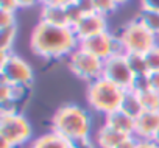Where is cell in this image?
Segmentation results:
<instances>
[{"label": "cell", "instance_id": "29", "mask_svg": "<svg viewBox=\"0 0 159 148\" xmlns=\"http://www.w3.org/2000/svg\"><path fill=\"white\" fill-rule=\"evenodd\" d=\"M137 142H139V139H136L134 136H128L119 143L117 148H137Z\"/></svg>", "mask_w": 159, "mask_h": 148}, {"label": "cell", "instance_id": "10", "mask_svg": "<svg viewBox=\"0 0 159 148\" xmlns=\"http://www.w3.org/2000/svg\"><path fill=\"white\" fill-rule=\"evenodd\" d=\"M114 39H116V34H112L111 31H105V33H100L89 39L80 41L78 47L86 50L88 53H91L94 56H97L102 61H106L114 53Z\"/></svg>", "mask_w": 159, "mask_h": 148}, {"label": "cell", "instance_id": "27", "mask_svg": "<svg viewBox=\"0 0 159 148\" xmlns=\"http://www.w3.org/2000/svg\"><path fill=\"white\" fill-rule=\"evenodd\" d=\"M19 10L17 0H0V11L7 13H16Z\"/></svg>", "mask_w": 159, "mask_h": 148}, {"label": "cell", "instance_id": "26", "mask_svg": "<svg viewBox=\"0 0 159 148\" xmlns=\"http://www.w3.org/2000/svg\"><path fill=\"white\" fill-rule=\"evenodd\" d=\"M13 25H16V13L0 11V28L13 27Z\"/></svg>", "mask_w": 159, "mask_h": 148}, {"label": "cell", "instance_id": "16", "mask_svg": "<svg viewBox=\"0 0 159 148\" xmlns=\"http://www.w3.org/2000/svg\"><path fill=\"white\" fill-rule=\"evenodd\" d=\"M25 89L24 87H17L8 83H0V100H2V108H7L8 105H11L14 108L16 101L24 95Z\"/></svg>", "mask_w": 159, "mask_h": 148}, {"label": "cell", "instance_id": "17", "mask_svg": "<svg viewBox=\"0 0 159 148\" xmlns=\"http://www.w3.org/2000/svg\"><path fill=\"white\" fill-rule=\"evenodd\" d=\"M136 19L147 28L150 30L153 34H156L159 38V11H153V10H139V13L136 14Z\"/></svg>", "mask_w": 159, "mask_h": 148}, {"label": "cell", "instance_id": "13", "mask_svg": "<svg viewBox=\"0 0 159 148\" xmlns=\"http://www.w3.org/2000/svg\"><path fill=\"white\" fill-rule=\"evenodd\" d=\"M39 20H42L45 24H50V25H56V27H69V28H72L69 16H67V11H66V7L42 5L41 7Z\"/></svg>", "mask_w": 159, "mask_h": 148}, {"label": "cell", "instance_id": "2", "mask_svg": "<svg viewBox=\"0 0 159 148\" xmlns=\"http://www.w3.org/2000/svg\"><path fill=\"white\" fill-rule=\"evenodd\" d=\"M91 115L78 105H64L52 117V131L61 134L70 142L88 139L91 134Z\"/></svg>", "mask_w": 159, "mask_h": 148}, {"label": "cell", "instance_id": "12", "mask_svg": "<svg viewBox=\"0 0 159 148\" xmlns=\"http://www.w3.org/2000/svg\"><path fill=\"white\" fill-rule=\"evenodd\" d=\"M105 125L114 128L116 131L126 134V136H134V125L136 119L131 117L129 114L123 112L122 109H117L108 115H105Z\"/></svg>", "mask_w": 159, "mask_h": 148}, {"label": "cell", "instance_id": "15", "mask_svg": "<svg viewBox=\"0 0 159 148\" xmlns=\"http://www.w3.org/2000/svg\"><path fill=\"white\" fill-rule=\"evenodd\" d=\"M30 148H73V146H72L70 140H67L61 134L50 129L48 132L41 134L39 137H36L31 142Z\"/></svg>", "mask_w": 159, "mask_h": 148}, {"label": "cell", "instance_id": "31", "mask_svg": "<svg viewBox=\"0 0 159 148\" xmlns=\"http://www.w3.org/2000/svg\"><path fill=\"white\" fill-rule=\"evenodd\" d=\"M38 3H41V0H17L19 10H31Z\"/></svg>", "mask_w": 159, "mask_h": 148}, {"label": "cell", "instance_id": "28", "mask_svg": "<svg viewBox=\"0 0 159 148\" xmlns=\"http://www.w3.org/2000/svg\"><path fill=\"white\" fill-rule=\"evenodd\" d=\"M148 81H150V89L159 94V72H150Z\"/></svg>", "mask_w": 159, "mask_h": 148}, {"label": "cell", "instance_id": "8", "mask_svg": "<svg viewBox=\"0 0 159 148\" xmlns=\"http://www.w3.org/2000/svg\"><path fill=\"white\" fill-rule=\"evenodd\" d=\"M103 78L112 81L123 91H131L136 75L133 73L126 55L123 56H111L103 61Z\"/></svg>", "mask_w": 159, "mask_h": 148}, {"label": "cell", "instance_id": "24", "mask_svg": "<svg viewBox=\"0 0 159 148\" xmlns=\"http://www.w3.org/2000/svg\"><path fill=\"white\" fill-rule=\"evenodd\" d=\"M66 11H67V16H69V20H70V25H72V27L84 16V13L81 11V8L78 7L76 2H72L70 5H67V7H66Z\"/></svg>", "mask_w": 159, "mask_h": 148}, {"label": "cell", "instance_id": "6", "mask_svg": "<svg viewBox=\"0 0 159 148\" xmlns=\"http://www.w3.org/2000/svg\"><path fill=\"white\" fill-rule=\"evenodd\" d=\"M33 128L30 122L19 112H2L0 114V137L11 142L16 148L22 146L31 139Z\"/></svg>", "mask_w": 159, "mask_h": 148}, {"label": "cell", "instance_id": "36", "mask_svg": "<svg viewBox=\"0 0 159 148\" xmlns=\"http://www.w3.org/2000/svg\"><path fill=\"white\" fill-rule=\"evenodd\" d=\"M153 140H154V142H156V143H157V145H159V131H157V132H156V136H154V137H153Z\"/></svg>", "mask_w": 159, "mask_h": 148}, {"label": "cell", "instance_id": "33", "mask_svg": "<svg viewBox=\"0 0 159 148\" xmlns=\"http://www.w3.org/2000/svg\"><path fill=\"white\" fill-rule=\"evenodd\" d=\"M137 148H159V145L153 139H150V140H139Z\"/></svg>", "mask_w": 159, "mask_h": 148}, {"label": "cell", "instance_id": "20", "mask_svg": "<svg viewBox=\"0 0 159 148\" xmlns=\"http://www.w3.org/2000/svg\"><path fill=\"white\" fill-rule=\"evenodd\" d=\"M139 100H140V105H142V109L143 111H153V112H159V94L151 91V89H147L143 92H139Z\"/></svg>", "mask_w": 159, "mask_h": 148}, {"label": "cell", "instance_id": "1", "mask_svg": "<svg viewBox=\"0 0 159 148\" xmlns=\"http://www.w3.org/2000/svg\"><path fill=\"white\" fill-rule=\"evenodd\" d=\"M80 45L78 38L69 27H56L39 20L30 36L31 52L42 59L69 58Z\"/></svg>", "mask_w": 159, "mask_h": 148}, {"label": "cell", "instance_id": "5", "mask_svg": "<svg viewBox=\"0 0 159 148\" xmlns=\"http://www.w3.org/2000/svg\"><path fill=\"white\" fill-rule=\"evenodd\" d=\"M120 41L125 45L126 53H139V55H145L148 50H151L157 42L159 38L156 34H153L150 30H147L136 17L129 22H126L120 33H117Z\"/></svg>", "mask_w": 159, "mask_h": 148}, {"label": "cell", "instance_id": "14", "mask_svg": "<svg viewBox=\"0 0 159 148\" xmlns=\"http://www.w3.org/2000/svg\"><path fill=\"white\" fill-rule=\"evenodd\" d=\"M128 137L126 134H122L119 131H116L114 128L108 126V125H102L98 129H97V134H95V142L100 148H117L119 143Z\"/></svg>", "mask_w": 159, "mask_h": 148}, {"label": "cell", "instance_id": "18", "mask_svg": "<svg viewBox=\"0 0 159 148\" xmlns=\"http://www.w3.org/2000/svg\"><path fill=\"white\" fill-rule=\"evenodd\" d=\"M120 109L126 114H129L131 117H137L143 109H142V105H140V100H139V95L137 92L134 91H126L125 92V97H123V101H122V106Z\"/></svg>", "mask_w": 159, "mask_h": 148}, {"label": "cell", "instance_id": "35", "mask_svg": "<svg viewBox=\"0 0 159 148\" xmlns=\"http://www.w3.org/2000/svg\"><path fill=\"white\" fill-rule=\"evenodd\" d=\"M129 2V0H116V3L120 7V5H125V3H128Z\"/></svg>", "mask_w": 159, "mask_h": 148}, {"label": "cell", "instance_id": "4", "mask_svg": "<svg viewBox=\"0 0 159 148\" xmlns=\"http://www.w3.org/2000/svg\"><path fill=\"white\" fill-rule=\"evenodd\" d=\"M0 78H2L3 83L25 89L31 86L34 80V73H33L31 65L24 58L10 52V53H2V59H0Z\"/></svg>", "mask_w": 159, "mask_h": 148}, {"label": "cell", "instance_id": "7", "mask_svg": "<svg viewBox=\"0 0 159 148\" xmlns=\"http://www.w3.org/2000/svg\"><path fill=\"white\" fill-rule=\"evenodd\" d=\"M69 69L75 77L88 81V84L103 77V61L80 47L69 56Z\"/></svg>", "mask_w": 159, "mask_h": 148}, {"label": "cell", "instance_id": "21", "mask_svg": "<svg viewBox=\"0 0 159 148\" xmlns=\"http://www.w3.org/2000/svg\"><path fill=\"white\" fill-rule=\"evenodd\" d=\"M126 59L128 64L133 70V73L136 77H142V75H148V67L145 62V56L139 55V53H126Z\"/></svg>", "mask_w": 159, "mask_h": 148}, {"label": "cell", "instance_id": "22", "mask_svg": "<svg viewBox=\"0 0 159 148\" xmlns=\"http://www.w3.org/2000/svg\"><path fill=\"white\" fill-rule=\"evenodd\" d=\"M92 5H94V11L102 16H108L119 8L116 0H92Z\"/></svg>", "mask_w": 159, "mask_h": 148}, {"label": "cell", "instance_id": "11", "mask_svg": "<svg viewBox=\"0 0 159 148\" xmlns=\"http://www.w3.org/2000/svg\"><path fill=\"white\" fill-rule=\"evenodd\" d=\"M159 131V112L142 111L136 117L134 137L139 140H150Z\"/></svg>", "mask_w": 159, "mask_h": 148}, {"label": "cell", "instance_id": "34", "mask_svg": "<svg viewBox=\"0 0 159 148\" xmlns=\"http://www.w3.org/2000/svg\"><path fill=\"white\" fill-rule=\"evenodd\" d=\"M0 148H16L11 142H8L7 139H3V137H0Z\"/></svg>", "mask_w": 159, "mask_h": 148}, {"label": "cell", "instance_id": "23", "mask_svg": "<svg viewBox=\"0 0 159 148\" xmlns=\"http://www.w3.org/2000/svg\"><path fill=\"white\" fill-rule=\"evenodd\" d=\"M143 56H145L148 72H159V42L151 50H148Z\"/></svg>", "mask_w": 159, "mask_h": 148}, {"label": "cell", "instance_id": "25", "mask_svg": "<svg viewBox=\"0 0 159 148\" xmlns=\"http://www.w3.org/2000/svg\"><path fill=\"white\" fill-rule=\"evenodd\" d=\"M150 89V81H148V75H142V77H136L134 78V83H133V89L134 92H143Z\"/></svg>", "mask_w": 159, "mask_h": 148}, {"label": "cell", "instance_id": "9", "mask_svg": "<svg viewBox=\"0 0 159 148\" xmlns=\"http://www.w3.org/2000/svg\"><path fill=\"white\" fill-rule=\"evenodd\" d=\"M75 36L78 38V41H84L89 39L92 36H97L100 33L109 31L108 30V20L106 16H102L98 13H89L84 14L80 19L73 27H72Z\"/></svg>", "mask_w": 159, "mask_h": 148}, {"label": "cell", "instance_id": "19", "mask_svg": "<svg viewBox=\"0 0 159 148\" xmlns=\"http://www.w3.org/2000/svg\"><path fill=\"white\" fill-rule=\"evenodd\" d=\"M16 34H17V25L0 28V52L2 53H10L11 52Z\"/></svg>", "mask_w": 159, "mask_h": 148}, {"label": "cell", "instance_id": "3", "mask_svg": "<svg viewBox=\"0 0 159 148\" xmlns=\"http://www.w3.org/2000/svg\"><path fill=\"white\" fill-rule=\"evenodd\" d=\"M125 92L126 91H123L112 81L102 77L88 84L86 100H88V105L91 106V109L108 115V114L120 109Z\"/></svg>", "mask_w": 159, "mask_h": 148}, {"label": "cell", "instance_id": "30", "mask_svg": "<svg viewBox=\"0 0 159 148\" xmlns=\"http://www.w3.org/2000/svg\"><path fill=\"white\" fill-rule=\"evenodd\" d=\"M142 10H153L159 11V0H139Z\"/></svg>", "mask_w": 159, "mask_h": 148}, {"label": "cell", "instance_id": "32", "mask_svg": "<svg viewBox=\"0 0 159 148\" xmlns=\"http://www.w3.org/2000/svg\"><path fill=\"white\" fill-rule=\"evenodd\" d=\"M72 146H73V148H94L92 143H91V140H89V137H88V139H81V140L72 142Z\"/></svg>", "mask_w": 159, "mask_h": 148}]
</instances>
